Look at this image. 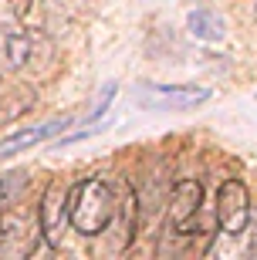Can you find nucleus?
<instances>
[{
	"mask_svg": "<svg viewBox=\"0 0 257 260\" xmlns=\"http://www.w3.org/2000/svg\"><path fill=\"white\" fill-rule=\"evenodd\" d=\"M119 196L105 176H88L68 189V223L81 237H98L112 226Z\"/></svg>",
	"mask_w": 257,
	"mask_h": 260,
	"instance_id": "f257e3e1",
	"label": "nucleus"
},
{
	"mask_svg": "<svg viewBox=\"0 0 257 260\" xmlns=\"http://www.w3.org/2000/svg\"><path fill=\"white\" fill-rule=\"evenodd\" d=\"M68 183H51L41 200V233L48 243H61V230L68 226Z\"/></svg>",
	"mask_w": 257,
	"mask_h": 260,
	"instance_id": "39448f33",
	"label": "nucleus"
},
{
	"mask_svg": "<svg viewBox=\"0 0 257 260\" xmlns=\"http://www.w3.org/2000/svg\"><path fill=\"white\" fill-rule=\"evenodd\" d=\"M186 27L200 41H223V34H227L223 20H220L213 10H193L190 17H186Z\"/></svg>",
	"mask_w": 257,
	"mask_h": 260,
	"instance_id": "1a4fd4ad",
	"label": "nucleus"
},
{
	"mask_svg": "<svg viewBox=\"0 0 257 260\" xmlns=\"http://www.w3.org/2000/svg\"><path fill=\"white\" fill-rule=\"evenodd\" d=\"M254 253H257V243H254Z\"/></svg>",
	"mask_w": 257,
	"mask_h": 260,
	"instance_id": "f8f14e48",
	"label": "nucleus"
},
{
	"mask_svg": "<svg viewBox=\"0 0 257 260\" xmlns=\"http://www.w3.org/2000/svg\"><path fill=\"white\" fill-rule=\"evenodd\" d=\"M135 95L142 108H156V112H183V108H196L207 98H213L210 88L203 85H139Z\"/></svg>",
	"mask_w": 257,
	"mask_h": 260,
	"instance_id": "f03ea898",
	"label": "nucleus"
},
{
	"mask_svg": "<svg viewBox=\"0 0 257 260\" xmlns=\"http://www.w3.org/2000/svg\"><path fill=\"white\" fill-rule=\"evenodd\" d=\"M38 51V38L27 30H4L0 34V68L7 71H24L34 61Z\"/></svg>",
	"mask_w": 257,
	"mask_h": 260,
	"instance_id": "423d86ee",
	"label": "nucleus"
},
{
	"mask_svg": "<svg viewBox=\"0 0 257 260\" xmlns=\"http://www.w3.org/2000/svg\"><path fill=\"white\" fill-rule=\"evenodd\" d=\"M203 206V189L196 179H183V183L173 186V196L166 203V216H169V233H180V237H193V233H203L196 216H200Z\"/></svg>",
	"mask_w": 257,
	"mask_h": 260,
	"instance_id": "7ed1b4c3",
	"label": "nucleus"
},
{
	"mask_svg": "<svg viewBox=\"0 0 257 260\" xmlns=\"http://www.w3.org/2000/svg\"><path fill=\"white\" fill-rule=\"evenodd\" d=\"M254 14H257V0H254Z\"/></svg>",
	"mask_w": 257,
	"mask_h": 260,
	"instance_id": "9b49d317",
	"label": "nucleus"
},
{
	"mask_svg": "<svg viewBox=\"0 0 257 260\" xmlns=\"http://www.w3.org/2000/svg\"><path fill=\"white\" fill-rule=\"evenodd\" d=\"M31 105H34V91L27 85L0 88V122H10V118L24 115Z\"/></svg>",
	"mask_w": 257,
	"mask_h": 260,
	"instance_id": "6e6552de",
	"label": "nucleus"
},
{
	"mask_svg": "<svg viewBox=\"0 0 257 260\" xmlns=\"http://www.w3.org/2000/svg\"><path fill=\"white\" fill-rule=\"evenodd\" d=\"M68 125V118H58V122H44V125H31V128H17V132H10L0 139V159H10V155L24 152V149H31V145L44 142V139H54V135H61Z\"/></svg>",
	"mask_w": 257,
	"mask_h": 260,
	"instance_id": "0eeeda50",
	"label": "nucleus"
},
{
	"mask_svg": "<svg viewBox=\"0 0 257 260\" xmlns=\"http://www.w3.org/2000/svg\"><path fill=\"white\" fill-rule=\"evenodd\" d=\"M4 4H7V10L14 14V17H24V14L31 10V4H34V0H4Z\"/></svg>",
	"mask_w": 257,
	"mask_h": 260,
	"instance_id": "9d476101",
	"label": "nucleus"
},
{
	"mask_svg": "<svg viewBox=\"0 0 257 260\" xmlns=\"http://www.w3.org/2000/svg\"><path fill=\"white\" fill-rule=\"evenodd\" d=\"M217 223L223 233H244L250 223V193L240 179H227L217 189Z\"/></svg>",
	"mask_w": 257,
	"mask_h": 260,
	"instance_id": "20e7f679",
	"label": "nucleus"
}]
</instances>
